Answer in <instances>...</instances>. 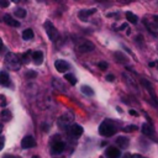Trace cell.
I'll list each match as a JSON object with an SVG mask.
<instances>
[{
	"label": "cell",
	"instance_id": "1",
	"mask_svg": "<svg viewBox=\"0 0 158 158\" xmlns=\"http://www.w3.org/2000/svg\"><path fill=\"white\" fill-rule=\"evenodd\" d=\"M116 132V126L111 120H104L99 126V133L104 137H111Z\"/></svg>",
	"mask_w": 158,
	"mask_h": 158
},
{
	"label": "cell",
	"instance_id": "2",
	"mask_svg": "<svg viewBox=\"0 0 158 158\" xmlns=\"http://www.w3.org/2000/svg\"><path fill=\"white\" fill-rule=\"evenodd\" d=\"M5 64L10 70H19L21 68V60L14 53H7L5 56Z\"/></svg>",
	"mask_w": 158,
	"mask_h": 158
},
{
	"label": "cell",
	"instance_id": "3",
	"mask_svg": "<svg viewBox=\"0 0 158 158\" xmlns=\"http://www.w3.org/2000/svg\"><path fill=\"white\" fill-rule=\"evenodd\" d=\"M73 121H74V115H73L72 112H65V114H63V115L58 118L57 125H58L59 128L67 130V128L73 123Z\"/></svg>",
	"mask_w": 158,
	"mask_h": 158
},
{
	"label": "cell",
	"instance_id": "4",
	"mask_svg": "<svg viewBox=\"0 0 158 158\" xmlns=\"http://www.w3.org/2000/svg\"><path fill=\"white\" fill-rule=\"evenodd\" d=\"M83 132H84L83 127H81L80 125H77V123H72V125L67 128V133H68V136L72 137V138H79V137L83 135Z\"/></svg>",
	"mask_w": 158,
	"mask_h": 158
},
{
	"label": "cell",
	"instance_id": "5",
	"mask_svg": "<svg viewBox=\"0 0 158 158\" xmlns=\"http://www.w3.org/2000/svg\"><path fill=\"white\" fill-rule=\"evenodd\" d=\"M44 30H46V33L48 36V38L51 41H56L58 38V30L54 27V25H52V22L49 21H46L44 22Z\"/></svg>",
	"mask_w": 158,
	"mask_h": 158
},
{
	"label": "cell",
	"instance_id": "6",
	"mask_svg": "<svg viewBox=\"0 0 158 158\" xmlns=\"http://www.w3.org/2000/svg\"><path fill=\"white\" fill-rule=\"evenodd\" d=\"M94 48H95V46H94L91 42H89V41H84V42H81V43L78 44L77 51H78L79 53H88V52L94 51Z\"/></svg>",
	"mask_w": 158,
	"mask_h": 158
},
{
	"label": "cell",
	"instance_id": "7",
	"mask_svg": "<svg viewBox=\"0 0 158 158\" xmlns=\"http://www.w3.org/2000/svg\"><path fill=\"white\" fill-rule=\"evenodd\" d=\"M64 148H65V143L64 142H62V141H54L53 143H52V146H51V149H52V153L53 154H59V153H62L63 151H64Z\"/></svg>",
	"mask_w": 158,
	"mask_h": 158
},
{
	"label": "cell",
	"instance_id": "8",
	"mask_svg": "<svg viewBox=\"0 0 158 158\" xmlns=\"http://www.w3.org/2000/svg\"><path fill=\"white\" fill-rule=\"evenodd\" d=\"M54 67L59 73H65L68 70V68H69V64L63 59H57L54 62Z\"/></svg>",
	"mask_w": 158,
	"mask_h": 158
},
{
	"label": "cell",
	"instance_id": "9",
	"mask_svg": "<svg viewBox=\"0 0 158 158\" xmlns=\"http://www.w3.org/2000/svg\"><path fill=\"white\" fill-rule=\"evenodd\" d=\"M35 146H36V141L32 136H26L21 141V147L22 148H32Z\"/></svg>",
	"mask_w": 158,
	"mask_h": 158
},
{
	"label": "cell",
	"instance_id": "10",
	"mask_svg": "<svg viewBox=\"0 0 158 158\" xmlns=\"http://www.w3.org/2000/svg\"><path fill=\"white\" fill-rule=\"evenodd\" d=\"M146 22V26H147V28L152 32V33H158V20H156L154 17H153V20H149V21H144Z\"/></svg>",
	"mask_w": 158,
	"mask_h": 158
},
{
	"label": "cell",
	"instance_id": "11",
	"mask_svg": "<svg viewBox=\"0 0 158 158\" xmlns=\"http://www.w3.org/2000/svg\"><path fill=\"white\" fill-rule=\"evenodd\" d=\"M105 156L107 158H120L121 157V153H120L118 148H116V147H109L106 149V152H105Z\"/></svg>",
	"mask_w": 158,
	"mask_h": 158
},
{
	"label": "cell",
	"instance_id": "12",
	"mask_svg": "<svg viewBox=\"0 0 158 158\" xmlns=\"http://www.w3.org/2000/svg\"><path fill=\"white\" fill-rule=\"evenodd\" d=\"M142 132H143L146 136L151 137V138L154 137V130H153V127H152L151 123H144V125L142 126Z\"/></svg>",
	"mask_w": 158,
	"mask_h": 158
},
{
	"label": "cell",
	"instance_id": "13",
	"mask_svg": "<svg viewBox=\"0 0 158 158\" xmlns=\"http://www.w3.org/2000/svg\"><path fill=\"white\" fill-rule=\"evenodd\" d=\"M4 21H5L6 25L12 26V27H19V26H20V22H19L17 20H15L11 15H5V16H4Z\"/></svg>",
	"mask_w": 158,
	"mask_h": 158
},
{
	"label": "cell",
	"instance_id": "14",
	"mask_svg": "<svg viewBox=\"0 0 158 158\" xmlns=\"http://www.w3.org/2000/svg\"><path fill=\"white\" fill-rule=\"evenodd\" d=\"M116 143H117V146H118L120 148H127V147H128L130 141H128V138H127V137L118 136V137L116 138Z\"/></svg>",
	"mask_w": 158,
	"mask_h": 158
},
{
	"label": "cell",
	"instance_id": "15",
	"mask_svg": "<svg viewBox=\"0 0 158 158\" xmlns=\"http://www.w3.org/2000/svg\"><path fill=\"white\" fill-rule=\"evenodd\" d=\"M96 12V9H89V10H80L79 11V17L81 20H88V17L91 15V14H95Z\"/></svg>",
	"mask_w": 158,
	"mask_h": 158
},
{
	"label": "cell",
	"instance_id": "16",
	"mask_svg": "<svg viewBox=\"0 0 158 158\" xmlns=\"http://www.w3.org/2000/svg\"><path fill=\"white\" fill-rule=\"evenodd\" d=\"M32 59L36 64H41L43 62V53L41 51H36L32 53Z\"/></svg>",
	"mask_w": 158,
	"mask_h": 158
},
{
	"label": "cell",
	"instance_id": "17",
	"mask_svg": "<svg viewBox=\"0 0 158 158\" xmlns=\"http://www.w3.org/2000/svg\"><path fill=\"white\" fill-rule=\"evenodd\" d=\"M0 84L1 85H5V86H9L10 84V77L6 72H0Z\"/></svg>",
	"mask_w": 158,
	"mask_h": 158
},
{
	"label": "cell",
	"instance_id": "18",
	"mask_svg": "<svg viewBox=\"0 0 158 158\" xmlns=\"http://www.w3.org/2000/svg\"><path fill=\"white\" fill-rule=\"evenodd\" d=\"M22 38H23L25 41L32 40V38H33V31H32L31 28H27V30H25V31L22 32Z\"/></svg>",
	"mask_w": 158,
	"mask_h": 158
},
{
	"label": "cell",
	"instance_id": "19",
	"mask_svg": "<svg viewBox=\"0 0 158 158\" xmlns=\"http://www.w3.org/2000/svg\"><path fill=\"white\" fill-rule=\"evenodd\" d=\"M80 90H81L83 94H85V95H88V96H93V95H94V90H93L90 86H88V85H83V86L80 88Z\"/></svg>",
	"mask_w": 158,
	"mask_h": 158
},
{
	"label": "cell",
	"instance_id": "20",
	"mask_svg": "<svg viewBox=\"0 0 158 158\" xmlns=\"http://www.w3.org/2000/svg\"><path fill=\"white\" fill-rule=\"evenodd\" d=\"M126 19H127V21L131 22V23H136V22H137V16H136L133 12L127 11V12H126Z\"/></svg>",
	"mask_w": 158,
	"mask_h": 158
},
{
	"label": "cell",
	"instance_id": "21",
	"mask_svg": "<svg viewBox=\"0 0 158 158\" xmlns=\"http://www.w3.org/2000/svg\"><path fill=\"white\" fill-rule=\"evenodd\" d=\"M64 78H65V80L69 81V84H72V85H75V84H77V78H75L73 74L67 73V74H64Z\"/></svg>",
	"mask_w": 158,
	"mask_h": 158
},
{
	"label": "cell",
	"instance_id": "22",
	"mask_svg": "<svg viewBox=\"0 0 158 158\" xmlns=\"http://www.w3.org/2000/svg\"><path fill=\"white\" fill-rule=\"evenodd\" d=\"M15 16H16V17H20V19L26 17V10H25V9H21V7L16 9V10H15Z\"/></svg>",
	"mask_w": 158,
	"mask_h": 158
},
{
	"label": "cell",
	"instance_id": "23",
	"mask_svg": "<svg viewBox=\"0 0 158 158\" xmlns=\"http://www.w3.org/2000/svg\"><path fill=\"white\" fill-rule=\"evenodd\" d=\"M1 118L5 120V121H9L11 118V112L9 110H2L1 111Z\"/></svg>",
	"mask_w": 158,
	"mask_h": 158
},
{
	"label": "cell",
	"instance_id": "24",
	"mask_svg": "<svg viewBox=\"0 0 158 158\" xmlns=\"http://www.w3.org/2000/svg\"><path fill=\"white\" fill-rule=\"evenodd\" d=\"M115 58H116V60H120V62H122V63H126V60H127L121 53H116V54H115Z\"/></svg>",
	"mask_w": 158,
	"mask_h": 158
},
{
	"label": "cell",
	"instance_id": "25",
	"mask_svg": "<svg viewBox=\"0 0 158 158\" xmlns=\"http://www.w3.org/2000/svg\"><path fill=\"white\" fill-rule=\"evenodd\" d=\"M98 67H99L101 70H106V69H107V63H106V62H99V63H98Z\"/></svg>",
	"mask_w": 158,
	"mask_h": 158
},
{
	"label": "cell",
	"instance_id": "26",
	"mask_svg": "<svg viewBox=\"0 0 158 158\" xmlns=\"http://www.w3.org/2000/svg\"><path fill=\"white\" fill-rule=\"evenodd\" d=\"M30 54H31V52H30V51H27L26 53H23V56H22V59H23L25 62H28V58H30Z\"/></svg>",
	"mask_w": 158,
	"mask_h": 158
},
{
	"label": "cell",
	"instance_id": "27",
	"mask_svg": "<svg viewBox=\"0 0 158 158\" xmlns=\"http://www.w3.org/2000/svg\"><path fill=\"white\" fill-rule=\"evenodd\" d=\"M135 130H137V127H136V126H127V127H125V128H123V131H126V132L135 131Z\"/></svg>",
	"mask_w": 158,
	"mask_h": 158
},
{
	"label": "cell",
	"instance_id": "28",
	"mask_svg": "<svg viewBox=\"0 0 158 158\" xmlns=\"http://www.w3.org/2000/svg\"><path fill=\"white\" fill-rule=\"evenodd\" d=\"M7 6H9L7 0H0V7H7Z\"/></svg>",
	"mask_w": 158,
	"mask_h": 158
},
{
	"label": "cell",
	"instance_id": "29",
	"mask_svg": "<svg viewBox=\"0 0 158 158\" xmlns=\"http://www.w3.org/2000/svg\"><path fill=\"white\" fill-rule=\"evenodd\" d=\"M4 144H5V138L2 136H0V151L4 148Z\"/></svg>",
	"mask_w": 158,
	"mask_h": 158
},
{
	"label": "cell",
	"instance_id": "30",
	"mask_svg": "<svg viewBox=\"0 0 158 158\" xmlns=\"http://www.w3.org/2000/svg\"><path fill=\"white\" fill-rule=\"evenodd\" d=\"M27 77H28V78H35V77H36V72H33V70L28 72V73H27Z\"/></svg>",
	"mask_w": 158,
	"mask_h": 158
},
{
	"label": "cell",
	"instance_id": "31",
	"mask_svg": "<svg viewBox=\"0 0 158 158\" xmlns=\"http://www.w3.org/2000/svg\"><path fill=\"white\" fill-rule=\"evenodd\" d=\"M114 79H115V77H114V75H111V74H110V75H106V80H110V81H112Z\"/></svg>",
	"mask_w": 158,
	"mask_h": 158
},
{
	"label": "cell",
	"instance_id": "32",
	"mask_svg": "<svg viewBox=\"0 0 158 158\" xmlns=\"http://www.w3.org/2000/svg\"><path fill=\"white\" fill-rule=\"evenodd\" d=\"M130 158H144V157L141 156V154H133V156H131Z\"/></svg>",
	"mask_w": 158,
	"mask_h": 158
},
{
	"label": "cell",
	"instance_id": "33",
	"mask_svg": "<svg viewBox=\"0 0 158 158\" xmlns=\"http://www.w3.org/2000/svg\"><path fill=\"white\" fill-rule=\"evenodd\" d=\"M130 114H131L132 116H138V114H137L135 110H130Z\"/></svg>",
	"mask_w": 158,
	"mask_h": 158
},
{
	"label": "cell",
	"instance_id": "34",
	"mask_svg": "<svg viewBox=\"0 0 158 158\" xmlns=\"http://www.w3.org/2000/svg\"><path fill=\"white\" fill-rule=\"evenodd\" d=\"M4 158H21V157H19V156H9V154H7V156H5Z\"/></svg>",
	"mask_w": 158,
	"mask_h": 158
},
{
	"label": "cell",
	"instance_id": "35",
	"mask_svg": "<svg viewBox=\"0 0 158 158\" xmlns=\"http://www.w3.org/2000/svg\"><path fill=\"white\" fill-rule=\"evenodd\" d=\"M120 2H123V4H127V2H131V1H133V0H118Z\"/></svg>",
	"mask_w": 158,
	"mask_h": 158
},
{
	"label": "cell",
	"instance_id": "36",
	"mask_svg": "<svg viewBox=\"0 0 158 158\" xmlns=\"http://www.w3.org/2000/svg\"><path fill=\"white\" fill-rule=\"evenodd\" d=\"M2 49V41H1V38H0V51Z\"/></svg>",
	"mask_w": 158,
	"mask_h": 158
},
{
	"label": "cell",
	"instance_id": "37",
	"mask_svg": "<svg viewBox=\"0 0 158 158\" xmlns=\"http://www.w3.org/2000/svg\"><path fill=\"white\" fill-rule=\"evenodd\" d=\"M11 1H12V2H19L20 0H11Z\"/></svg>",
	"mask_w": 158,
	"mask_h": 158
},
{
	"label": "cell",
	"instance_id": "38",
	"mask_svg": "<svg viewBox=\"0 0 158 158\" xmlns=\"http://www.w3.org/2000/svg\"><path fill=\"white\" fill-rule=\"evenodd\" d=\"M154 64H156V67H157V68H158V62H156V63H154Z\"/></svg>",
	"mask_w": 158,
	"mask_h": 158
},
{
	"label": "cell",
	"instance_id": "39",
	"mask_svg": "<svg viewBox=\"0 0 158 158\" xmlns=\"http://www.w3.org/2000/svg\"><path fill=\"white\" fill-rule=\"evenodd\" d=\"M32 158H40V157H38V156H33Z\"/></svg>",
	"mask_w": 158,
	"mask_h": 158
},
{
	"label": "cell",
	"instance_id": "40",
	"mask_svg": "<svg viewBox=\"0 0 158 158\" xmlns=\"http://www.w3.org/2000/svg\"><path fill=\"white\" fill-rule=\"evenodd\" d=\"M0 130H1V125H0Z\"/></svg>",
	"mask_w": 158,
	"mask_h": 158
},
{
	"label": "cell",
	"instance_id": "41",
	"mask_svg": "<svg viewBox=\"0 0 158 158\" xmlns=\"http://www.w3.org/2000/svg\"><path fill=\"white\" fill-rule=\"evenodd\" d=\"M38 1H41V0H38Z\"/></svg>",
	"mask_w": 158,
	"mask_h": 158
}]
</instances>
